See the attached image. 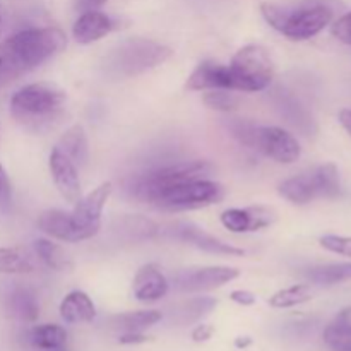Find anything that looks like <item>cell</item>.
Wrapping results in <instances>:
<instances>
[{
  "mask_svg": "<svg viewBox=\"0 0 351 351\" xmlns=\"http://www.w3.org/2000/svg\"><path fill=\"white\" fill-rule=\"evenodd\" d=\"M5 311L17 321L34 322L40 315V304L29 288L14 287L5 295Z\"/></svg>",
  "mask_w": 351,
  "mask_h": 351,
  "instance_id": "ffe728a7",
  "label": "cell"
},
{
  "mask_svg": "<svg viewBox=\"0 0 351 351\" xmlns=\"http://www.w3.org/2000/svg\"><path fill=\"white\" fill-rule=\"evenodd\" d=\"M228 67L233 77V91H264L269 88L274 77L273 60L261 45H245L240 48Z\"/></svg>",
  "mask_w": 351,
  "mask_h": 351,
  "instance_id": "8992f818",
  "label": "cell"
},
{
  "mask_svg": "<svg viewBox=\"0 0 351 351\" xmlns=\"http://www.w3.org/2000/svg\"><path fill=\"white\" fill-rule=\"evenodd\" d=\"M161 321L160 311H137L127 312V314L115 315L108 321V326L113 331L120 332H143L153 328Z\"/></svg>",
  "mask_w": 351,
  "mask_h": 351,
  "instance_id": "603a6c76",
  "label": "cell"
},
{
  "mask_svg": "<svg viewBox=\"0 0 351 351\" xmlns=\"http://www.w3.org/2000/svg\"><path fill=\"white\" fill-rule=\"evenodd\" d=\"M113 185L112 182H103L98 187L93 189L88 195L79 199L74 206V211L71 213L75 225L84 232L91 233L93 237L101 228V215L112 195Z\"/></svg>",
  "mask_w": 351,
  "mask_h": 351,
  "instance_id": "30bf717a",
  "label": "cell"
},
{
  "mask_svg": "<svg viewBox=\"0 0 351 351\" xmlns=\"http://www.w3.org/2000/svg\"><path fill=\"white\" fill-rule=\"evenodd\" d=\"M250 345H252V338H249V336H239V338L235 339V346L239 350L249 348Z\"/></svg>",
  "mask_w": 351,
  "mask_h": 351,
  "instance_id": "ee69618b",
  "label": "cell"
},
{
  "mask_svg": "<svg viewBox=\"0 0 351 351\" xmlns=\"http://www.w3.org/2000/svg\"><path fill=\"white\" fill-rule=\"evenodd\" d=\"M185 88L189 91H211V89L233 91L232 72H230L228 65H223L215 60H204L189 75Z\"/></svg>",
  "mask_w": 351,
  "mask_h": 351,
  "instance_id": "9a60e30c",
  "label": "cell"
},
{
  "mask_svg": "<svg viewBox=\"0 0 351 351\" xmlns=\"http://www.w3.org/2000/svg\"><path fill=\"white\" fill-rule=\"evenodd\" d=\"M171 53H173L171 48L158 41L146 40V38H129L110 50L103 62V67L112 77H134L165 64Z\"/></svg>",
  "mask_w": 351,
  "mask_h": 351,
  "instance_id": "277c9868",
  "label": "cell"
},
{
  "mask_svg": "<svg viewBox=\"0 0 351 351\" xmlns=\"http://www.w3.org/2000/svg\"><path fill=\"white\" fill-rule=\"evenodd\" d=\"M27 339L36 348L51 351L57 348H64L67 343V332L58 324H41L34 326L27 335Z\"/></svg>",
  "mask_w": 351,
  "mask_h": 351,
  "instance_id": "d4e9b609",
  "label": "cell"
},
{
  "mask_svg": "<svg viewBox=\"0 0 351 351\" xmlns=\"http://www.w3.org/2000/svg\"><path fill=\"white\" fill-rule=\"evenodd\" d=\"M120 233H125L129 240H146L153 239L160 228L153 219L143 218V216H127L120 223Z\"/></svg>",
  "mask_w": 351,
  "mask_h": 351,
  "instance_id": "f546056e",
  "label": "cell"
},
{
  "mask_svg": "<svg viewBox=\"0 0 351 351\" xmlns=\"http://www.w3.org/2000/svg\"><path fill=\"white\" fill-rule=\"evenodd\" d=\"M213 173H215V167L209 161H178V163L153 168L134 177L129 184V192L139 201L147 202L160 191L185 184V182L209 178Z\"/></svg>",
  "mask_w": 351,
  "mask_h": 351,
  "instance_id": "5b68a950",
  "label": "cell"
},
{
  "mask_svg": "<svg viewBox=\"0 0 351 351\" xmlns=\"http://www.w3.org/2000/svg\"><path fill=\"white\" fill-rule=\"evenodd\" d=\"M34 254L38 259L53 271H67L71 269V259L65 254V250L60 245L48 239L34 240Z\"/></svg>",
  "mask_w": 351,
  "mask_h": 351,
  "instance_id": "4316f807",
  "label": "cell"
},
{
  "mask_svg": "<svg viewBox=\"0 0 351 351\" xmlns=\"http://www.w3.org/2000/svg\"><path fill=\"white\" fill-rule=\"evenodd\" d=\"M12 208V187L5 168L0 163V215H7Z\"/></svg>",
  "mask_w": 351,
  "mask_h": 351,
  "instance_id": "d590c367",
  "label": "cell"
},
{
  "mask_svg": "<svg viewBox=\"0 0 351 351\" xmlns=\"http://www.w3.org/2000/svg\"><path fill=\"white\" fill-rule=\"evenodd\" d=\"M322 249L329 250L332 254H339V256L351 257V237L341 235H324L319 240Z\"/></svg>",
  "mask_w": 351,
  "mask_h": 351,
  "instance_id": "e575fe53",
  "label": "cell"
},
{
  "mask_svg": "<svg viewBox=\"0 0 351 351\" xmlns=\"http://www.w3.org/2000/svg\"><path fill=\"white\" fill-rule=\"evenodd\" d=\"M132 288L134 297L139 302H158L167 297L170 281L156 264H146L137 271Z\"/></svg>",
  "mask_w": 351,
  "mask_h": 351,
  "instance_id": "e0dca14e",
  "label": "cell"
},
{
  "mask_svg": "<svg viewBox=\"0 0 351 351\" xmlns=\"http://www.w3.org/2000/svg\"><path fill=\"white\" fill-rule=\"evenodd\" d=\"M254 149L281 165H291L302 156L297 137L276 125H257Z\"/></svg>",
  "mask_w": 351,
  "mask_h": 351,
  "instance_id": "ba28073f",
  "label": "cell"
},
{
  "mask_svg": "<svg viewBox=\"0 0 351 351\" xmlns=\"http://www.w3.org/2000/svg\"><path fill=\"white\" fill-rule=\"evenodd\" d=\"M64 89L51 82H33L17 89L10 98V113L27 129L41 130L50 127L64 113Z\"/></svg>",
  "mask_w": 351,
  "mask_h": 351,
  "instance_id": "3957f363",
  "label": "cell"
},
{
  "mask_svg": "<svg viewBox=\"0 0 351 351\" xmlns=\"http://www.w3.org/2000/svg\"><path fill=\"white\" fill-rule=\"evenodd\" d=\"M312 298V288L308 285H293L290 288L276 291L269 298V305L273 308H291L305 304Z\"/></svg>",
  "mask_w": 351,
  "mask_h": 351,
  "instance_id": "83f0119b",
  "label": "cell"
},
{
  "mask_svg": "<svg viewBox=\"0 0 351 351\" xmlns=\"http://www.w3.org/2000/svg\"><path fill=\"white\" fill-rule=\"evenodd\" d=\"M60 315L67 324H84L96 317V307L84 291L74 290L62 300Z\"/></svg>",
  "mask_w": 351,
  "mask_h": 351,
  "instance_id": "44dd1931",
  "label": "cell"
},
{
  "mask_svg": "<svg viewBox=\"0 0 351 351\" xmlns=\"http://www.w3.org/2000/svg\"><path fill=\"white\" fill-rule=\"evenodd\" d=\"M202 101L206 103V106L216 110V112L228 113L239 108V98L233 93H230L228 89H211V91H206L204 96H202Z\"/></svg>",
  "mask_w": 351,
  "mask_h": 351,
  "instance_id": "1f68e13d",
  "label": "cell"
},
{
  "mask_svg": "<svg viewBox=\"0 0 351 351\" xmlns=\"http://www.w3.org/2000/svg\"><path fill=\"white\" fill-rule=\"evenodd\" d=\"M213 335H215V328H213L211 324H199L197 328L192 331V339H194L195 343H204L208 341V339H211Z\"/></svg>",
  "mask_w": 351,
  "mask_h": 351,
  "instance_id": "ab89813d",
  "label": "cell"
},
{
  "mask_svg": "<svg viewBox=\"0 0 351 351\" xmlns=\"http://www.w3.org/2000/svg\"><path fill=\"white\" fill-rule=\"evenodd\" d=\"M117 27V23L110 16L99 10H91V12H82L75 19L72 26V36L77 43L89 45L101 40L106 34L112 33Z\"/></svg>",
  "mask_w": 351,
  "mask_h": 351,
  "instance_id": "ac0fdd59",
  "label": "cell"
},
{
  "mask_svg": "<svg viewBox=\"0 0 351 351\" xmlns=\"http://www.w3.org/2000/svg\"><path fill=\"white\" fill-rule=\"evenodd\" d=\"M38 228L45 235L51 237L62 242H82V240L93 239L91 233L79 228L72 219L71 213H65L62 209H47L38 216Z\"/></svg>",
  "mask_w": 351,
  "mask_h": 351,
  "instance_id": "5bb4252c",
  "label": "cell"
},
{
  "mask_svg": "<svg viewBox=\"0 0 351 351\" xmlns=\"http://www.w3.org/2000/svg\"><path fill=\"white\" fill-rule=\"evenodd\" d=\"M216 307L215 298L202 297V298H194V300H189L185 304H182L177 308V322L180 324H192V322L199 321L204 315H208L213 308Z\"/></svg>",
  "mask_w": 351,
  "mask_h": 351,
  "instance_id": "4dcf8cb0",
  "label": "cell"
},
{
  "mask_svg": "<svg viewBox=\"0 0 351 351\" xmlns=\"http://www.w3.org/2000/svg\"><path fill=\"white\" fill-rule=\"evenodd\" d=\"M65 45L67 36L58 27H27L0 41V86L40 67Z\"/></svg>",
  "mask_w": 351,
  "mask_h": 351,
  "instance_id": "6da1fadb",
  "label": "cell"
},
{
  "mask_svg": "<svg viewBox=\"0 0 351 351\" xmlns=\"http://www.w3.org/2000/svg\"><path fill=\"white\" fill-rule=\"evenodd\" d=\"M119 341L122 345H141V343L147 341V336H144L143 332H122Z\"/></svg>",
  "mask_w": 351,
  "mask_h": 351,
  "instance_id": "b9f144b4",
  "label": "cell"
},
{
  "mask_svg": "<svg viewBox=\"0 0 351 351\" xmlns=\"http://www.w3.org/2000/svg\"><path fill=\"white\" fill-rule=\"evenodd\" d=\"M34 271V261L21 247H0V273L27 274Z\"/></svg>",
  "mask_w": 351,
  "mask_h": 351,
  "instance_id": "484cf974",
  "label": "cell"
},
{
  "mask_svg": "<svg viewBox=\"0 0 351 351\" xmlns=\"http://www.w3.org/2000/svg\"><path fill=\"white\" fill-rule=\"evenodd\" d=\"M339 9H343L339 0H302L295 5H261L267 24L291 41H305L317 36L332 23Z\"/></svg>",
  "mask_w": 351,
  "mask_h": 351,
  "instance_id": "7a4b0ae2",
  "label": "cell"
},
{
  "mask_svg": "<svg viewBox=\"0 0 351 351\" xmlns=\"http://www.w3.org/2000/svg\"><path fill=\"white\" fill-rule=\"evenodd\" d=\"M332 324H335L336 328L341 329V331L351 335V307L343 308V311L336 315V319L332 321Z\"/></svg>",
  "mask_w": 351,
  "mask_h": 351,
  "instance_id": "60d3db41",
  "label": "cell"
},
{
  "mask_svg": "<svg viewBox=\"0 0 351 351\" xmlns=\"http://www.w3.org/2000/svg\"><path fill=\"white\" fill-rule=\"evenodd\" d=\"M48 168L62 197L75 204L81 199V180L74 161L69 160L58 147H53L48 156Z\"/></svg>",
  "mask_w": 351,
  "mask_h": 351,
  "instance_id": "7c38bea8",
  "label": "cell"
},
{
  "mask_svg": "<svg viewBox=\"0 0 351 351\" xmlns=\"http://www.w3.org/2000/svg\"><path fill=\"white\" fill-rule=\"evenodd\" d=\"M225 197V189L221 184L202 178V180L185 182L160 191L147 201V204L161 211H187V209L208 208Z\"/></svg>",
  "mask_w": 351,
  "mask_h": 351,
  "instance_id": "52a82bcc",
  "label": "cell"
},
{
  "mask_svg": "<svg viewBox=\"0 0 351 351\" xmlns=\"http://www.w3.org/2000/svg\"><path fill=\"white\" fill-rule=\"evenodd\" d=\"M171 235L177 240H182L185 243L197 247L199 250H204L208 254L215 256H243V250L239 247H233L230 243H225L223 240H218L216 237L209 235L204 230L199 228L194 223H177L171 226Z\"/></svg>",
  "mask_w": 351,
  "mask_h": 351,
  "instance_id": "4fadbf2b",
  "label": "cell"
},
{
  "mask_svg": "<svg viewBox=\"0 0 351 351\" xmlns=\"http://www.w3.org/2000/svg\"><path fill=\"white\" fill-rule=\"evenodd\" d=\"M276 219V213L266 206L250 208H232L221 213V225L232 233H250L271 226Z\"/></svg>",
  "mask_w": 351,
  "mask_h": 351,
  "instance_id": "8fae6325",
  "label": "cell"
},
{
  "mask_svg": "<svg viewBox=\"0 0 351 351\" xmlns=\"http://www.w3.org/2000/svg\"><path fill=\"white\" fill-rule=\"evenodd\" d=\"M331 33L336 40L351 47V12L345 14V16L335 21V24L331 27Z\"/></svg>",
  "mask_w": 351,
  "mask_h": 351,
  "instance_id": "8d00e7d4",
  "label": "cell"
},
{
  "mask_svg": "<svg viewBox=\"0 0 351 351\" xmlns=\"http://www.w3.org/2000/svg\"><path fill=\"white\" fill-rule=\"evenodd\" d=\"M338 119H339V123L343 125V129H345L346 132L351 136V110H348V108L341 110L338 115Z\"/></svg>",
  "mask_w": 351,
  "mask_h": 351,
  "instance_id": "7bdbcfd3",
  "label": "cell"
},
{
  "mask_svg": "<svg viewBox=\"0 0 351 351\" xmlns=\"http://www.w3.org/2000/svg\"><path fill=\"white\" fill-rule=\"evenodd\" d=\"M0 26H2V12H0Z\"/></svg>",
  "mask_w": 351,
  "mask_h": 351,
  "instance_id": "f6af8a7d",
  "label": "cell"
},
{
  "mask_svg": "<svg viewBox=\"0 0 351 351\" xmlns=\"http://www.w3.org/2000/svg\"><path fill=\"white\" fill-rule=\"evenodd\" d=\"M278 192H280L281 197L297 206H305L314 201V199L321 197L314 170L283 180L278 187Z\"/></svg>",
  "mask_w": 351,
  "mask_h": 351,
  "instance_id": "d6986e66",
  "label": "cell"
},
{
  "mask_svg": "<svg viewBox=\"0 0 351 351\" xmlns=\"http://www.w3.org/2000/svg\"><path fill=\"white\" fill-rule=\"evenodd\" d=\"M108 0H72L74 3V9L79 14L82 12H91V10H98L99 7H103Z\"/></svg>",
  "mask_w": 351,
  "mask_h": 351,
  "instance_id": "74e56055",
  "label": "cell"
},
{
  "mask_svg": "<svg viewBox=\"0 0 351 351\" xmlns=\"http://www.w3.org/2000/svg\"><path fill=\"white\" fill-rule=\"evenodd\" d=\"M324 343L331 351H351V335L336 328L332 322L324 329Z\"/></svg>",
  "mask_w": 351,
  "mask_h": 351,
  "instance_id": "836d02e7",
  "label": "cell"
},
{
  "mask_svg": "<svg viewBox=\"0 0 351 351\" xmlns=\"http://www.w3.org/2000/svg\"><path fill=\"white\" fill-rule=\"evenodd\" d=\"M305 278L311 283L321 287H332V285L345 283L351 280V263H335L314 266L305 271Z\"/></svg>",
  "mask_w": 351,
  "mask_h": 351,
  "instance_id": "cb8c5ba5",
  "label": "cell"
},
{
  "mask_svg": "<svg viewBox=\"0 0 351 351\" xmlns=\"http://www.w3.org/2000/svg\"><path fill=\"white\" fill-rule=\"evenodd\" d=\"M230 298H232L235 304L243 305V307H250V305L256 304V295L250 293L247 290H235L230 293Z\"/></svg>",
  "mask_w": 351,
  "mask_h": 351,
  "instance_id": "f35d334b",
  "label": "cell"
},
{
  "mask_svg": "<svg viewBox=\"0 0 351 351\" xmlns=\"http://www.w3.org/2000/svg\"><path fill=\"white\" fill-rule=\"evenodd\" d=\"M315 178H317L319 194L321 197H336L341 194V180H339V170L335 163H326L314 168Z\"/></svg>",
  "mask_w": 351,
  "mask_h": 351,
  "instance_id": "f1b7e54d",
  "label": "cell"
},
{
  "mask_svg": "<svg viewBox=\"0 0 351 351\" xmlns=\"http://www.w3.org/2000/svg\"><path fill=\"white\" fill-rule=\"evenodd\" d=\"M239 274V269L226 266L191 267V269L177 273V276L173 278V285L178 291H184V293L209 291L237 280Z\"/></svg>",
  "mask_w": 351,
  "mask_h": 351,
  "instance_id": "9c48e42d",
  "label": "cell"
},
{
  "mask_svg": "<svg viewBox=\"0 0 351 351\" xmlns=\"http://www.w3.org/2000/svg\"><path fill=\"white\" fill-rule=\"evenodd\" d=\"M55 147H58L69 160L74 161L75 167H84L88 163V137H86L82 125H72L71 129L65 130V134L60 137V141H58V144Z\"/></svg>",
  "mask_w": 351,
  "mask_h": 351,
  "instance_id": "7402d4cb",
  "label": "cell"
},
{
  "mask_svg": "<svg viewBox=\"0 0 351 351\" xmlns=\"http://www.w3.org/2000/svg\"><path fill=\"white\" fill-rule=\"evenodd\" d=\"M228 130L240 144H243V146L247 147H252L254 149V141H256L257 130L256 123L247 122V120L242 119H233L232 122H228Z\"/></svg>",
  "mask_w": 351,
  "mask_h": 351,
  "instance_id": "d6a6232c",
  "label": "cell"
},
{
  "mask_svg": "<svg viewBox=\"0 0 351 351\" xmlns=\"http://www.w3.org/2000/svg\"><path fill=\"white\" fill-rule=\"evenodd\" d=\"M273 103L278 108L280 115L287 120L290 125L300 130L304 136H312L317 130V125L314 122V117L311 115L307 108L302 105L300 99L295 95H291L288 89L278 88L273 91Z\"/></svg>",
  "mask_w": 351,
  "mask_h": 351,
  "instance_id": "2e32d148",
  "label": "cell"
}]
</instances>
